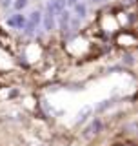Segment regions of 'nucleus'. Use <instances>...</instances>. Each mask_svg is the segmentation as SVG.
<instances>
[{
    "label": "nucleus",
    "instance_id": "obj_1",
    "mask_svg": "<svg viewBox=\"0 0 138 146\" xmlns=\"http://www.w3.org/2000/svg\"><path fill=\"white\" fill-rule=\"evenodd\" d=\"M42 24V11H38V9H35V11L29 13V17H27L26 20V33H33V31Z\"/></svg>",
    "mask_w": 138,
    "mask_h": 146
},
{
    "label": "nucleus",
    "instance_id": "obj_2",
    "mask_svg": "<svg viewBox=\"0 0 138 146\" xmlns=\"http://www.w3.org/2000/svg\"><path fill=\"white\" fill-rule=\"evenodd\" d=\"M26 20H27V17L22 15V11H15L11 17L7 18V26L11 27V29H24Z\"/></svg>",
    "mask_w": 138,
    "mask_h": 146
},
{
    "label": "nucleus",
    "instance_id": "obj_3",
    "mask_svg": "<svg viewBox=\"0 0 138 146\" xmlns=\"http://www.w3.org/2000/svg\"><path fill=\"white\" fill-rule=\"evenodd\" d=\"M42 26H44L45 31H49V33L55 31V29H57V15L47 9V11L42 15Z\"/></svg>",
    "mask_w": 138,
    "mask_h": 146
},
{
    "label": "nucleus",
    "instance_id": "obj_4",
    "mask_svg": "<svg viewBox=\"0 0 138 146\" xmlns=\"http://www.w3.org/2000/svg\"><path fill=\"white\" fill-rule=\"evenodd\" d=\"M71 17L73 13L69 11V9H64V11H60L57 15V26L60 27V29H67L69 24H71Z\"/></svg>",
    "mask_w": 138,
    "mask_h": 146
},
{
    "label": "nucleus",
    "instance_id": "obj_5",
    "mask_svg": "<svg viewBox=\"0 0 138 146\" xmlns=\"http://www.w3.org/2000/svg\"><path fill=\"white\" fill-rule=\"evenodd\" d=\"M98 131H102V121L95 119V121H93L89 126L85 128V131H84V137H87V139H89V137H95L96 133H98Z\"/></svg>",
    "mask_w": 138,
    "mask_h": 146
},
{
    "label": "nucleus",
    "instance_id": "obj_6",
    "mask_svg": "<svg viewBox=\"0 0 138 146\" xmlns=\"http://www.w3.org/2000/svg\"><path fill=\"white\" fill-rule=\"evenodd\" d=\"M47 9L53 11L55 15H58L60 11L67 9V4H66V0H49V2H47Z\"/></svg>",
    "mask_w": 138,
    "mask_h": 146
},
{
    "label": "nucleus",
    "instance_id": "obj_7",
    "mask_svg": "<svg viewBox=\"0 0 138 146\" xmlns=\"http://www.w3.org/2000/svg\"><path fill=\"white\" fill-rule=\"evenodd\" d=\"M73 15H75L76 18H80V20H82V18H85L87 17V4H84L82 0H80V2H76L75 6H73Z\"/></svg>",
    "mask_w": 138,
    "mask_h": 146
},
{
    "label": "nucleus",
    "instance_id": "obj_8",
    "mask_svg": "<svg viewBox=\"0 0 138 146\" xmlns=\"http://www.w3.org/2000/svg\"><path fill=\"white\" fill-rule=\"evenodd\" d=\"M29 6V0H13V9L15 11H24V9Z\"/></svg>",
    "mask_w": 138,
    "mask_h": 146
},
{
    "label": "nucleus",
    "instance_id": "obj_9",
    "mask_svg": "<svg viewBox=\"0 0 138 146\" xmlns=\"http://www.w3.org/2000/svg\"><path fill=\"white\" fill-rule=\"evenodd\" d=\"M91 111H93V108H91V106H85L84 110H82V111L78 113V119H76V122H78V124H80V122H82V121L85 119V115H89Z\"/></svg>",
    "mask_w": 138,
    "mask_h": 146
},
{
    "label": "nucleus",
    "instance_id": "obj_10",
    "mask_svg": "<svg viewBox=\"0 0 138 146\" xmlns=\"http://www.w3.org/2000/svg\"><path fill=\"white\" fill-rule=\"evenodd\" d=\"M11 6H13V0H0V7L7 9V7H11Z\"/></svg>",
    "mask_w": 138,
    "mask_h": 146
},
{
    "label": "nucleus",
    "instance_id": "obj_11",
    "mask_svg": "<svg viewBox=\"0 0 138 146\" xmlns=\"http://www.w3.org/2000/svg\"><path fill=\"white\" fill-rule=\"evenodd\" d=\"M76 2H80V0H66V4H67V7H73Z\"/></svg>",
    "mask_w": 138,
    "mask_h": 146
},
{
    "label": "nucleus",
    "instance_id": "obj_12",
    "mask_svg": "<svg viewBox=\"0 0 138 146\" xmlns=\"http://www.w3.org/2000/svg\"><path fill=\"white\" fill-rule=\"evenodd\" d=\"M102 0H91V4H100Z\"/></svg>",
    "mask_w": 138,
    "mask_h": 146
}]
</instances>
